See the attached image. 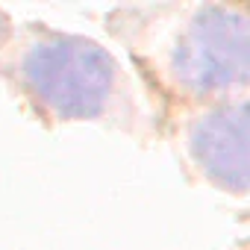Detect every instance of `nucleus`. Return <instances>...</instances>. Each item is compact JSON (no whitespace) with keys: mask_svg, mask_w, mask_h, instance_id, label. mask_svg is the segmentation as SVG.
I'll list each match as a JSON object with an SVG mask.
<instances>
[{"mask_svg":"<svg viewBox=\"0 0 250 250\" xmlns=\"http://www.w3.org/2000/svg\"><path fill=\"white\" fill-rule=\"evenodd\" d=\"M191 150L200 168L232 191L247 188V109H218L194 124Z\"/></svg>","mask_w":250,"mask_h":250,"instance_id":"obj_3","label":"nucleus"},{"mask_svg":"<svg viewBox=\"0 0 250 250\" xmlns=\"http://www.w3.org/2000/svg\"><path fill=\"white\" fill-rule=\"evenodd\" d=\"M30 88L62 118H91L112 88L115 62L103 47L74 36L39 42L24 59Z\"/></svg>","mask_w":250,"mask_h":250,"instance_id":"obj_1","label":"nucleus"},{"mask_svg":"<svg viewBox=\"0 0 250 250\" xmlns=\"http://www.w3.org/2000/svg\"><path fill=\"white\" fill-rule=\"evenodd\" d=\"M247 56H250L247 18L238 9L206 6L194 15V21L183 33L174 53V71L188 88L212 91L244 83L250 68Z\"/></svg>","mask_w":250,"mask_h":250,"instance_id":"obj_2","label":"nucleus"}]
</instances>
